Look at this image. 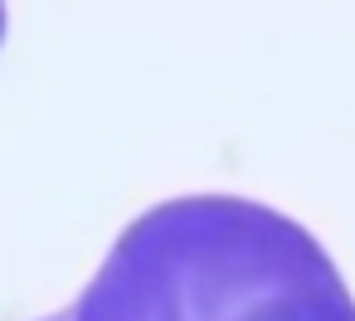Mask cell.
<instances>
[{
    "instance_id": "6da1fadb",
    "label": "cell",
    "mask_w": 355,
    "mask_h": 321,
    "mask_svg": "<svg viewBox=\"0 0 355 321\" xmlns=\"http://www.w3.org/2000/svg\"><path fill=\"white\" fill-rule=\"evenodd\" d=\"M78 321H355V297L297 219L200 195L122 234Z\"/></svg>"
}]
</instances>
